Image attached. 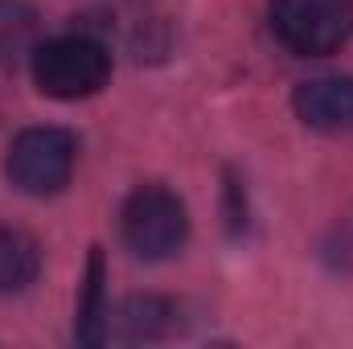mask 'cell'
<instances>
[{"instance_id":"3957f363","label":"cell","mask_w":353,"mask_h":349,"mask_svg":"<svg viewBox=\"0 0 353 349\" xmlns=\"http://www.w3.org/2000/svg\"><path fill=\"white\" fill-rule=\"evenodd\" d=\"M119 230H123V243L132 247V255L157 263V259L176 255L185 247L189 218H185V206H181V197H176L173 189H165V185H140L123 201Z\"/></svg>"},{"instance_id":"8992f818","label":"cell","mask_w":353,"mask_h":349,"mask_svg":"<svg viewBox=\"0 0 353 349\" xmlns=\"http://www.w3.org/2000/svg\"><path fill=\"white\" fill-rule=\"evenodd\" d=\"M107 263H103V251L94 247L87 259V279H83V296H79V317H74V337L79 346H103L107 337Z\"/></svg>"},{"instance_id":"277c9868","label":"cell","mask_w":353,"mask_h":349,"mask_svg":"<svg viewBox=\"0 0 353 349\" xmlns=\"http://www.w3.org/2000/svg\"><path fill=\"white\" fill-rule=\"evenodd\" d=\"M74 157H79V144L70 132L29 128L12 140V148L4 157V173L29 197H54L66 189V181L74 173Z\"/></svg>"},{"instance_id":"ba28073f","label":"cell","mask_w":353,"mask_h":349,"mask_svg":"<svg viewBox=\"0 0 353 349\" xmlns=\"http://www.w3.org/2000/svg\"><path fill=\"white\" fill-rule=\"evenodd\" d=\"M41 271V247L12 226H0V296L25 292Z\"/></svg>"},{"instance_id":"7a4b0ae2","label":"cell","mask_w":353,"mask_h":349,"mask_svg":"<svg viewBox=\"0 0 353 349\" xmlns=\"http://www.w3.org/2000/svg\"><path fill=\"white\" fill-rule=\"evenodd\" d=\"M271 33L300 58L337 54L353 37V0H271Z\"/></svg>"},{"instance_id":"52a82bcc","label":"cell","mask_w":353,"mask_h":349,"mask_svg":"<svg viewBox=\"0 0 353 349\" xmlns=\"http://www.w3.org/2000/svg\"><path fill=\"white\" fill-rule=\"evenodd\" d=\"M173 304L161 296H128L115 312V337L119 341H161L173 329Z\"/></svg>"},{"instance_id":"9c48e42d","label":"cell","mask_w":353,"mask_h":349,"mask_svg":"<svg viewBox=\"0 0 353 349\" xmlns=\"http://www.w3.org/2000/svg\"><path fill=\"white\" fill-rule=\"evenodd\" d=\"M33 33V12L21 0H0V62L12 58V50H21Z\"/></svg>"},{"instance_id":"5b68a950","label":"cell","mask_w":353,"mask_h":349,"mask_svg":"<svg viewBox=\"0 0 353 349\" xmlns=\"http://www.w3.org/2000/svg\"><path fill=\"white\" fill-rule=\"evenodd\" d=\"M292 107L300 115V123L316 128V132H341L353 128V79H312L300 83L292 94Z\"/></svg>"},{"instance_id":"6da1fadb","label":"cell","mask_w":353,"mask_h":349,"mask_svg":"<svg viewBox=\"0 0 353 349\" xmlns=\"http://www.w3.org/2000/svg\"><path fill=\"white\" fill-rule=\"evenodd\" d=\"M111 54L94 37H50L33 50V83L50 99H87L107 87Z\"/></svg>"}]
</instances>
